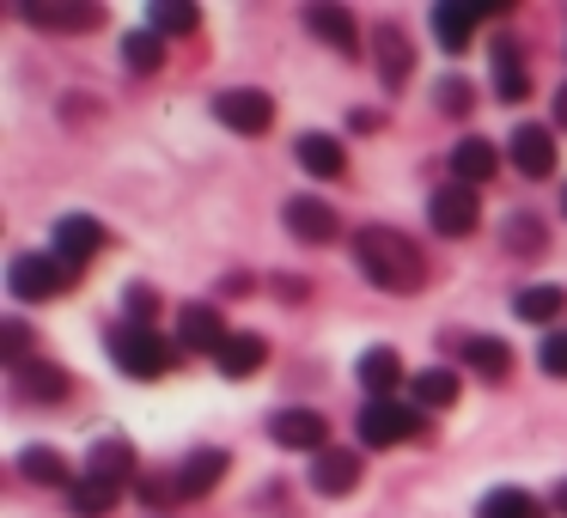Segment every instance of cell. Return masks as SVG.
Wrapping results in <instances>:
<instances>
[{
	"mask_svg": "<svg viewBox=\"0 0 567 518\" xmlns=\"http://www.w3.org/2000/svg\"><path fill=\"white\" fill-rule=\"evenodd\" d=\"M427 220H433V232H445V238H470L482 226L476 189H470V184H440L427 196Z\"/></svg>",
	"mask_w": 567,
	"mask_h": 518,
	"instance_id": "obj_5",
	"label": "cell"
},
{
	"mask_svg": "<svg viewBox=\"0 0 567 518\" xmlns=\"http://www.w3.org/2000/svg\"><path fill=\"white\" fill-rule=\"evenodd\" d=\"M513 165H518L525 177H549V172H555V135H549V128L518 123V128H513Z\"/></svg>",
	"mask_w": 567,
	"mask_h": 518,
	"instance_id": "obj_18",
	"label": "cell"
},
{
	"mask_svg": "<svg viewBox=\"0 0 567 518\" xmlns=\"http://www.w3.org/2000/svg\"><path fill=\"white\" fill-rule=\"evenodd\" d=\"M476 518H549V506L525 488H488L476 506Z\"/></svg>",
	"mask_w": 567,
	"mask_h": 518,
	"instance_id": "obj_24",
	"label": "cell"
},
{
	"mask_svg": "<svg viewBox=\"0 0 567 518\" xmlns=\"http://www.w3.org/2000/svg\"><path fill=\"white\" fill-rule=\"evenodd\" d=\"M464 360L482 372V379H506V372H513V348H506L501 335H470V342H464Z\"/></svg>",
	"mask_w": 567,
	"mask_h": 518,
	"instance_id": "obj_27",
	"label": "cell"
},
{
	"mask_svg": "<svg viewBox=\"0 0 567 518\" xmlns=\"http://www.w3.org/2000/svg\"><path fill=\"white\" fill-rule=\"evenodd\" d=\"M354 379L372 391V403H384V396H396V384H403V354H396V348H367V354L354 360Z\"/></svg>",
	"mask_w": 567,
	"mask_h": 518,
	"instance_id": "obj_14",
	"label": "cell"
},
{
	"mask_svg": "<svg viewBox=\"0 0 567 518\" xmlns=\"http://www.w3.org/2000/svg\"><path fill=\"white\" fill-rule=\"evenodd\" d=\"M372 55H379V74H384V86H409V74H415V50H409V38L396 25H384L379 38H372Z\"/></svg>",
	"mask_w": 567,
	"mask_h": 518,
	"instance_id": "obj_21",
	"label": "cell"
},
{
	"mask_svg": "<svg viewBox=\"0 0 567 518\" xmlns=\"http://www.w3.org/2000/svg\"><path fill=\"white\" fill-rule=\"evenodd\" d=\"M409 391H415V408L427 415V408H452L457 403V372L452 366H427L409 379Z\"/></svg>",
	"mask_w": 567,
	"mask_h": 518,
	"instance_id": "obj_26",
	"label": "cell"
},
{
	"mask_svg": "<svg viewBox=\"0 0 567 518\" xmlns=\"http://www.w3.org/2000/svg\"><path fill=\"white\" fill-rule=\"evenodd\" d=\"M306 31L318 43H330V50H342V55H360V31H354V13H348V7H306Z\"/></svg>",
	"mask_w": 567,
	"mask_h": 518,
	"instance_id": "obj_16",
	"label": "cell"
},
{
	"mask_svg": "<svg viewBox=\"0 0 567 518\" xmlns=\"http://www.w3.org/2000/svg\"><path fill=\"white\" fill-rule=\"evenodd\" d=\"M269 439L287 445V452H330V421L318 415V408H281V415L269 421Z\"/></svg>",
	"mask_w": 567,
	"mask_h": 518,
	"instance_id": "obj_7",
	"label": "cell"
},
{
	"mask_svg": "<svg viewBox=\"0 0 567 518\" xmlns=\"http://www.w3.org/2000/svg\"><path fill=\"white\" fill-rule=\"evenodd\" d=\"M561 305H567L561 287H525V293L513 299L518 323H555V318H561Z\"/></svg>",
	"mask_w": 567,
	"mask_h": 518,
	"instance_id": "obj_28",
	"label": "cell"
},
{
	"mask_svg": "<svg viewBox=\"0 0 567 518\" xmlns=\"http://www.w3.org/2000/svg\"><path fill=\"white\" fill-rule=\"evenodd\" d=\"M226 335L233 330H226V318L214 305H196V299H189V305L177 311V342H184L189 354H220Z\"/></svg>",
	"mask_w": 567,
	"mask_h": 518,
	"instance_id": "obj_8",
	"label": "cell"
},
{
	"mask_svg": "<svg viewBox=\"0 0 567 518\" xmlns=\"http://www.w3.org/2000/svg\"><path fill=\"white\" fill-rule=\"evenodd\" d=\"M354 433H360V445H372V452H391V445H403V439H415V433H421V408L384 396V403H367V408H360Z\"/></svg>",
	"mask_w": 567,
	"mask_h": 518,
	"instance_id": "obj_3",
	"label": "cell"
},
{
	"mask_svg": "<svg viewBox=\"0 0 567 518\" xmlns=\"http://www.w3.org/2000/svg\"><path fill=\"white\" fill-rule=\"evenodd\" d=\"M281 220H287V232H293L299 245H330V238H336V214L323 208L318 196H293L281 208Z\"/></svg>",
	"mask_w": 567,
	"mask_h": 518,
	"instance_id": "obj_12",
	"label": "cell"
},
{
	"mask_svg": "<svg viewBox=\"0 0 567 518\" xmlns=\"http://www.w3.org/2000/svg\"><path fill=\"white\" fill-rule=\"evenodd\" d=\"M501 238H506V250H518V257H543V245H549V232H543V220H530V214H513Z\"/></svg>",
	"mask_w": 567,
	"mask_h": 518,
	"instance_id": "obj_33",
	"label": "cell"
},
{
	"mask_svg": "<svg viewBox=\"0 0 567 518\" xmlns=\"http://www.w3.org/2000/svg\"><path fill=\"white\" fill-rule=\"evenodd\" d=\"M299 165H306L311 177H323V184H336V177H348V153L336 135H323V128H306V135L293 141Z\"/></svg>",
	"mask_w": 567,
	"mask_h": 518,
	"instance_id": "obj_11",
	"label": "cell"
},
{
	"mask_svg": "<svg viewBox=\"0 0 567 518\" xmlns=\"http://www.w3.org/2000/svg\"><path fill=\"white\" fill-rule=\"evenodd\" d=\"M494 92H501L506 104H518V99H525V92H530L525 68H518V55L506 50V43H501V50H494Z\"/></svg>",
	"mask_w": 567,
	"mask_h": 518,
	"instance_id": "obj_32",
	"label": "cell"
},
{
	"mask_svg": "<svg viewBox=\"0 0 567 518\" xmlns=\"http://www.w3.org/2000/svg\"><path fill=\"white\" fill-rule=\"evenodd\" d=\"M19 469H25V481H38V488L74 494V469H68V457L55 452V445H25V452H19Z\"/></svg>",
	"mask_w": 567,
	"mask_h": 518,
	"instance_id": "obj_22",
	"label": "cell"
},
{
	"mask_svg": "<svg viewBox=\"0 0 567 518\" xmlns=\"http://www.w3.org/2000/svg\"><path fill=\"white\" fill-rule=\"evenodd\" d=\"M537 360H543V372H549V379H567V330H549V335H543Z\"/></svg>",
	"mask_w": 567,
	"mask_h": 518,
	"instance_id": "obj_36",
	"label": "cell"
},
{
	"mask_svg": "<svg viewBox=\"0 0 567 518\" xmlns=\"http://www.w3.org/2000/svg\"><path fill=\"white\" fill-rule=\"evenodd\" d=\"M561 214H567V189H561Z\"/></svg>",
	"mask_w": 567,
	"mask_h": 518,
	"instance_id": "obj_40",
	"label": "cell"
},
{
	"mask_svg": "<svg viewBox=\"0 0 567 518\" xmlns=\"http://www.w3.org/2000/svg\"><path fill=\"white\" fill-rule=\"evenodd\" d=\"M13 379H19V391H25L31 403H55V396H68V372L55 366V360H25Z\"/></svg>",
	"mask_w": 567,
	"mask_h": 518,
	"instance_id": "obj_25",
	"label": "cell"
},
{
	"mask_svg": "<svg viewBox=\"0 0 567 518\" xmlns=\"http://www.w3.org/2000/svg\"><path fill=\"white\" fill-rule=\"evenodd\" d=\"M111 354L128 379H165V366H172V342L159 330H147V323H116Z\"/></svg>",
	"mask_w": 567,
	"mask_h": 518,
	"instance_id": "obj_2",
	"label": "cell"
},
{
	"mask_svg": "<svg viewBox=\"0 0 567 518\" xmlns=\"http://www.w3.org/2000/svg\"><path fill=\"white\" fill-rule=\"evenodd\" d=\"M214 116H220L233 135L257 141V135H269V128H275V99H269V92L238 86V92H220V99H214Z\"/></svg>",
	"mask_w": 567,
	"mask_h": 518,
	"instance_id": "obj_6",
	"label": "cell"
},
{
	"mask_svg": "<svg viewBox=\"0 0 567 518\" xmlns=\"http://www.w3.org/2000/svg\"><path fill=\"white\" fill-rule=\"evenodd\" d=\"M226 464H233V457H226L220 445H202V452L184 457V469H177L172 488L184 494V500H189V494H214V488H220V476H226Z\"/></svg>",
	"mask_w": 567,
	"mask_h": 518,
	"instance_id": "obj_13",
	"label": "cell"
},
{
	"mask_svg": "<svg viewBox=\"0 0 567 518\" xmlns=\"http://www.w3.org/2000/svg\"><path fill=\"white\" fill-rule=\"evenodd\" d=\"M555 128H567V86L555 92Z\"/></svg>",
	"mask_w": 567,
	"mask_h": 518,
	"instance_id": "obj_38",
	"label": "cell"
},
{
	"mask_svg": "<svg viewBox=\"0 0 567 518\" xmlns=\"http://www.w3.org/2000/svg\"><path fill=\"white\" fill-rule=\"evenodd\" d=\"M262 360H269V342L250 330H233L226 348L214 354V366H220V379H250V372H262Z\"/></svg>",
	"mask_w": 567,
	"mask_h": 518,
	"instance_id": "obj_19",
	"label": "cell"
},
{
	"mask_svg": "<svg viewBox=\"0 0 567 518\" xmlns=\"http://www.w3.org/2000/svg\"><path fill=\"white\" fill-rule=\"evenodd\" d=\"M19 13H25L31 25H43V31H99L104 25L99 7H68V0H50V7H43V0H25Z\"/></svg>",
	"mask_w": 567,
	"mask_h": 518,
	"instance_id": "obj_17",
	"label": "cell"
},
{
	"mask_svg": "<svg viewBox=\"0 0 567 518\" xmlns=\"http://www.w3.org/2000/svg\"><path fill=\"white\" fill-rule=\"evenodd\" d=\"M440 104H445L452 116H464V111H470V86H464V80H445V86H440Z\"/></svg>",
	"mask_w": 567,
	"mask_h": 518,
	"instance_id": "obj_37",
	"label": "cell"
},
{
	"mask_svg": "<svg viewBox=\"0 0 567 518\" xmlns=\"http://www.w3.org/2000/svg\"><path fill=\"white\" fill-rule=\"evenodd\" d=\"M494 172H501V153H494V147H488V141H482V135H464V141H457V147H452V177H457V184L482 189V184H488Z\"/></svg>",
	"mask_w": 567,
	"mask_h": 518,
	"instance_id": "obj_20",
	"label": "cell"
},
{
	"mask_svg": "<svg viewBox=\"0 0 567 518\" xmlns=\"http://www.w3.org/2000/svg\"><path fill=\"white\" fill-rule=\"evenodd\" d=\"M354 257H360V274L372 287H384V293H421L427 287V257L391 226H360Z\"/></svg>",
	"mask_w": 567,
	"mask_h": 518,
	"instance_id": "obj_1",
	"label": "cell"
},
{
	"mask_svg": "<svg viewBox=\"0 0 567 518\" xmlns=\"http://www.w3.org/2000/svg\"><path fill=\"white\" fill-rule=\"evenodd\" d=\"M147 31H159V38H184V31H202V13L196 7H177V0H153Z\"/></svg>",
	"mask_w": 567,
	"mask_h": 518,
	"instance_id": "obj_30",
	"label": "cell"
},
{
	"mask_svg": "<svg viewBox=\"0 0 567 518\" xmlns=\"http://www.w3.org/2000/svg\"><path fill=\"white\" fill-rule=\"evenodd\" d=\"M555 512L567 518V481H555Z\"/></svg>",
	"mask_w": 567,
	"mask_h": 518,
	"instance_id": "obj_39",
	"label": "cell"
},
{
	"mask_svg": "<svg viewBox=\"0 0 567 518\" xmlns=\"http://www.w3.org/2000/svg\"><path fill=\"white\" fill-rule=\"evenodd\" d=\"M25 354H31V330L19 318H7V323H0V360H7V372L25 366Z\"/></svg>",
	"mask_w": 567,
	"mask_h": 518,
	"instance_id": "obj_34",
	"label": "cell"
},
{
	"mask_svg": "<svg viewBox=\"0 0 567 518\" xmlns=\"http://www.w3.org/2000/svg\"><path fill=\"white\" fill-rule=\"evenodd\" d=\"M7 287H13V299H55L74 287V269H68L55 250H25V257H13V269H7Z\"/></svg>",
	"mask_w": 567,
	"mask_h": 518,
	"instance_id": "obj_4",
	"label": "cell"
},
{
	"mask_svg": "<svg viewBox=\"0 0 567 518\" xmlns=\"http://www.w3.org/2000/svg\"><path fill=\"white\" fill-rule=\"evenodd\" d=\"M68 500H74V518H104L116 500H123V488H116V481H92V476H80Z\"/></svg>",
	"mask_w": 567,
	"mask_h": 518,
	"instance_id": "obj_29",
	"label": "cell"
},
{
	"mask_svg": "<svg viewBox=\"0 0 567 518\" xmlns=\"http://www.w3.org/2000/svg\"><path fill=\"white\" fill-rule=\"evenodd\" d=\"M86 476H92V481H116V488H123V481L135 476V445L116 439V433L92 439V452H86Z\"/></svg>",
	"mask_w": 567,
	"mask_h": 518,
	"instance_id": "obj_15",
	"label": "cell"
},
{
	"mask_svg": "<svg viewBox=\"0 0 567 518\" xmlns=\"http://www.w3.org/2000/svg\"><path fill=\"white\" fill-rule=\"evenodd\" d=\"M104 250V226L92 220V214H62L55 220V257L68 262V269H80L86 257H99Z\"/></svg>",
	"mask_w": 567,
	"mask_h": 518,
	"instance_id": "obj_10",
	"label": "cell"
},
{
	"mask_svg": "<svg viewBox=\"0 0 567 518\" xmlns=\"http://www.w3.org/2000/svg\"><path fill=\"white\" fill-rule=\"evenodd\" d=\"M482 19H488V7H452V0H445V7H433V31H440V43L452 55L470 50V31H476Z\"/></svg>",
	"mask_w": 567,
	"mask_h": 518,
	"instance_id": "obj_23",
	"label": "cell"
},
{
	"mask_svg": "<svg viewBox=\"0 0 567 518\" xmlns=\"http://www.w3.org/2000/svg\"><path fill=\"white\" fill-rule=\"evenodd\" d=\"M123 62L135 68V74H159V62H165V38H159V31H147V25L128 31V38H123Z\"/></svg>",
	"mask_w": 567,
	"mask_h": 518,
	"instance_id": "obj_31",
	"label": "cell"
},
{
	"mask_svg": "<svg viewBox=\"0 0 567 518\" xmlns=\"http://www.w3.org/2000/svg\"><path fill=\"white\" fill-rule=\"evenodd\" d=\"M123 305H128V323H147V330H153V311H159V293H153L147 281H135V287H128V293H123Z\"/></svg>",
	"mask_w": 567,
	"mask_h": 518,
	"instance_id": "obj_35",
	"label": "cell"
},
{
	"mask_svg": "<svg viewBox=\"0 0 567 518\" xmlns=\"http://www.w3.org/2000/svg\"><path fill=\"white\" fill-rule=\"evenodd\" d=\"M311 488L323 494V500H342V494L360 488V452H342V445H330V452L311 457Z\"/></svg>",
	"mask_w": 567,
	"mask_h": 518,
	"instance_id": "obj_9",
	"label": "cell"
}]
</instances>
